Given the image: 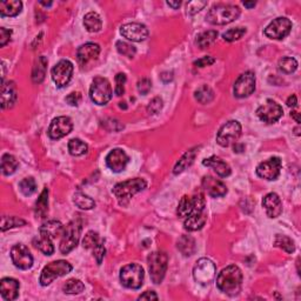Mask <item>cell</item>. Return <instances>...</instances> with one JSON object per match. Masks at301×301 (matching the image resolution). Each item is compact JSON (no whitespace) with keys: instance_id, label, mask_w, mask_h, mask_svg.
Instances as JSON below:
<instances>
[{"instance_id":"cell-8","label":"cell","mask_w":301,"mask_h":301,"mask_svg":"<svg viewBox=\"0 0 301 301\" xmlns=\"http://www.w3.org/2000/svg\"><path fill=\"white\" fill-rule=\"evenodd\" d=\"M112 87L110 81L106 78L97 76L92 81L91 88H89V98L97 105H106L112 99Z\"/></svg>"},{"instance_id":"cell-1","label":"cell","mask_w":301,"mask_h":301,"mask_svg":"<svg viewBox=\"0 0 301 301\" xmlns=\"http://www.w3.org/2000/svg\"><path fill=\"white\" fill-rule=\"evenodd\" d=\"M242 273L235 265H229L220 272L217 278V286L227 296H236L241 290Z\"/></svg>"},{"instance_id":"cell-5","label":"cell","mask_w":301,"mask_h":301,"mask_svg":"<svg viewBox=\"0 0 301 301\" xmlns=\"http://www.w3.org/2000/svg\"><path fill=\"white\" fill-rule=\"evenodd\" d=\"M145 272L138 264H129L120 270V281L125 287L131 290H138L143 286Z\"/></svg>"},{"instance_id":"cell-34","label":"cell","mask_w":301,"mask_h":301,"mask_svg":"<svg viewBox=\"0 0 301 301\" xmlns=\"http://www.w3.org/2000/svg\"><path fill=\"white\" fill-rule=\"evenodd\" d=\"M194 98L195 100L199 101L200 104L203 105L210 104V102L214 99V92L210 86L203 85L194 92Z\"/></svg>"},{"instance_id":"cell-21","label":"cell","mask_w":301,"mask_h":301,"mask_svg":"<svg viewBox=\"0 0 301 301\" xmlns=\"http://www.w3.org/2000/svg\"><path fill=\"white\" fill-rule=\"evenodd\" d=\"M201 184H203L204 190L207 192V194L212 198L224 197L227 193L226 185L223 181L213 178L212 175H205Z\"/></svg>"},{"instance_id":"cell-15","label":"cell","mask_w":301,"mask_h":301,"mask_svg":"<svg viewBox=\"0 0 301 301\" xmlns=\"http://www.w3.org/2000/svg\"><path fill=\"white\" fill-rule=\"evenodd\" d=\"M281 167H283V162H281L280 158L273 156V158L262 161L258 165L257 174L265 180L272 181L279 177Z\"/></svg>"},{"instance_id":"cell-37","label":"cell","mask_w":301,"mask_h":301,"mask_svg":"<svg viewBox=\"0 0 301 301\" xmlns=\"http://www.w3.org/2000/svg\"><path fill=\"white\" fill-rule=\"evenodd\" d=\"M34 246L44 253L45 255H52L54 252V246L52 244V239L49 236L40 234L39 238L34 239Z\"/></svg>"},{"instance_id":"cell-40","label":"cell","mask_w":301,"mask_h":301,"mask_svg":"<svg viewBox=\"0 0 301 301\" xmlns=\"http://www.w3.org/2000/svg\"><path fill=\"white\" fill-rule=\"evenodd\" d=\"M218 38V32L214 30L211 31H206L204 33H201L197 39V44L200 49H206V47H210L214 41L217 40Z\"/></svg>"},{"instance_id":"cell-26","label":"cell","mask_w":301,"mask_h":301,"mask_svg":"<svg viewBox=\"0 0 301 301\" xmlns=\"http://www.w3.org/2000/svg\"><path fill=\"white\" fill-rule=\"evenodd\" d=\"M63 233L64 226L62 225V223L57 222V220H51V222H47L40 227V234L49 236L52 240L62 236Z\"/></svg>"},{"instance_id":"cell-50","label":"cell","mask_w":301,"mask_h":301,"mask_svg":"<svg viewBox=\"0 0 301 301\" xmlns=\"http://www.w3.org/2000/svg\"><path fill=\"white\" fill-rule=\"evenodd\" d=\"M205 6H207V1H200V0H194L187 4V12L190 14H195L200 12Z\"/></svg>"},{"instance_id":"cell-42","label":"cell","mask_w":301,"mask_h":301,"mask_svg":"<svg viewBox=\"0 0 301 301\" xmlns=\"http://www.w3.org/2000/svg\"><path fill=\"white\" fill-rule=\"evenodd\" d=\"M63 290L67 294H79L85 290V285L78 279H70L64 285Z\"/></svg>"},{"instance_id":"cell-63","label":"cell","mask_w":301,"mask_h":301,"mask_svg":"<svg viewBox=\"0 0 301 301\" xmlns=\"http://www.w3.org/2000/svg\"><path fill=\"white\" fill-rule=\"evenodd\" d=\"M40 4H41V5H44V6H46V7H49V6H51V5H52V1H49V2H45V1H40Z\"/></svg>"},{"instance_id":"cell-47","label":"cell","mask_w":301,"mask_h":301,"mask_svg":"<svg viewBox=\"0 0 301 301\" xmlns=\"http://www.w3.org/2000/svg\"><path fill=\"white\" fill-rule=\"evenodd\" d=\"M19 187H20V191L22 192V194L31 195L36 192L37 184H36V181H34L33 178H25L20 181Z\"/></svg>"},{"instance_id":"cell-23","label":"cell","mask_w":301,"mask_h":301,"mask_svg":"<svg viewBox=\"0 0 301 301\" xmlns=\"http://www.w3.org/2000/svg\"><path fill=\"white\" fill-rule=\"evenodd\" d=\"M19 281L12 278H4L0 281V294L5 300H15L19 296Z\"/></svg>"},{"instance_id":"cell-10","label":"cell","mask_w":301,"mask_h":301,"mask_svg":"<svg viewBox=\"0 0 301 301\" xmlns=\"http://www.w3.org/2000/svg\"><path fill=\"white\" fill-rule=\"evenodd\" d=\"M241 136V125L239 121L230 120L220 127L217 134V143L223 147H228L236 143Z\"/></svg>"},{"instance_id":"cell-24","label":"cell","mask_w":301,"mask_h":301,"mask_svg":"<svg viewBox=\"0 0 301 301\" xmlns=\"http://www.w3.org/2000/svg\"><path fill=\"white\" fill-rule=\"evenodd\" d=\"M17 101V88L13 81L2 82L1 86V107L11 108Z\"/></svg>"},{"instance_id":"cell-22","label":"cell","mask_w":301,"mask_h":301,"mask_svg":"<svg viewBox=\"0 0 301 301\" xmlns=\"http://www.w3.org/2000/svg\"><path fill=\"white\" fill-rule=\"evenodd\" d=\"M262 206L270 218H278L283 212V203L277 193H268L262 199Z\"/></svg>"},{"instance_id":"cell-39","label":"cell","mask_w":301,"mask_h":301,"mask_svg":"<svg viewBox=\"0 0 301 301\" xmlns=\"http://www.w3.org/2000/svg\"><path fill=\"white\" fill-rule=\"evenodd\" d=\"M73 203H75L79 208L86 211L92 210V208L95 206L94 200L91 199V198L85 195L84 193H81V192H76L75 194V197H73Z\"/></svg>"},{"instance_id":"cell-31","label":"cell","mask_w":301,"mask_h":301,"mask_svg":"<svg viewBox=\"0 0 301 301\" xmlns=\"http://www.w3.org/2000/svg\"><path fill=\"white\" fill-rule=\"evenodd\" d=\"M46 70H47V59L44 56H41L38 58V60L33 66V71H32V80H33V82L40 84V82L45 79V75H46Z\"/></svg>"},{"instance_id":"cell-57","label":"cell","mask_w":301,"mask_h":301,"mask_svg":"<svg viewBox=\"0 0 301 301\" xmlns=\"http://www.w3.org/2000/svg\"><path fill=\"white\" fill-rule=\"evenodd\" d=\"M139 300H158V296L153 291H147L139 297Z\"/></svg>"},{"instance_id":"cell-46","label":"cell","mask_w":301,"mask_h":301,"mask_svg":"<svg viewBox=\"0 0 301 301\" xmlns=\"http://www.w3.org/2000/svg\"><path fill=\"white\" fill-rule=\"evenodd\" d=\"M99 244H100V238L94 230H89V232L86 233L85 238L82 239V246L86 249H93Z\"/></svg>"},{"instance_id":"cell-20","label":"cell","mask_w":301,"mask_h":301,"mask_svg":"<svg viewBox=\"0 0 301 301\" xmlns=\"http://www.w3.org/2000/svg\"><path fill=\"white\" fill-rule=\"evenodd\" d=\"M99 53H100V46H99L98 44L87 43L85 45H81V46L79 47L78 52H76V59H78V63L80 65L85 66L87 65L88 63L97 59L99 57Z\"/></svg>"},{"instance_id":"cell-7","label":"cell","mask_w":301,"mask_h":301,"mask_svg":"<svg viewBox=\"0 0 301 301\" xmlns=\"http://www.w3.org/2000/svg\"><path fill=\"white\" fill-rule=\"evenodd\" d=\"M147 261H149L150 279L154 284H161L167 271V254L164 252H153L152 254H150Z\"/></svg>"},{"instance_id":"cell-33","label":"cell","mask_w":301,"mask_h":301,"mask_svg":"<svg viewBox=\"0 0 301 301\" xmlns=\"http://www.w3.org/2000/svg\"><path fill=\"white\" fill-rule=\"evenodd\" d=\"M84 25L86 27V30L91 33H97L101 30L102 27V22L101 19L99 17L98 13L95 12H89L84 17Z\"/></svg>"},{"instance_id":"cell-17","label":"cell","mask_w":301,"mask_h":301,"mask_svg":"<svg viewBox=\"0 0 301 301\" xmlns=\"http://www.w3.org/2000/svg\"><path fill=\"white\" fill-rule=\"evenodd\" d=\"M120 33L127 40L134 41V43H142L149 37L147 27L139 22H130V24L123 25L120 28Z\"/></svg>"},{"instance_id":"cell-58","label":"cell","mask_w":301,"mask_h":301,"mask_svg":"<svg viewBox=\"0 0 301 301\" xmlns=\"http://www.w3.org/2000/svg\"><path fill=\"white\" fill-rule=\"evenodd\" d=\"M286 104H287V106H288V107H296V106H297V104H298L297 95H291V97L287 99Z\"/></svg>"},{"instance_id":"cell-61","label":"cell","mask_w":301,"mask_h":301,"mask_svg":"<svg viewBox=\"0 0 301 301\" xmlns=\"http://www.w3.org/2000/svg\"><path fill=\"white\" fill-rule=\"evenodd\" d=\"M291 115H292V118H294V119H296V121H297L298 124H300V123H301L300 114L298 113V112H292V113H291Z\"/></svg>"},{"instance_id":"cell-43","label":"cell","mask_w":301,"mask_h":301,"mask_svg":"<svg viewBox=\"0 0 301 301\" xmlns=\"http://www.w3.org/2000/svg\"><path fill=\"white\" fill-rule=\"evenodd\" d=\"M278 66H279V70L281 72L290 75V73H293L298 69V62L294 58L285 57L279 60Z\"/></svg>"},{"instance_id":"cell-36","label":"cell","mask_w":301,"mask_h":301,"mask_svg":"<svg viewBox=\"0 0 301 301\" xmlns=\"http://www.w3.org/2000/svg\"><path fill=\"white\" fill-rule=\"evenodd\" d=\"M47 211H49V190L44 188L40 197L38 198L36 203V216L39 218H45Z\"/></svg>"},{"instance_id":"cell-11","label":"cell","mask_w":301,"mask_h":301,"mask_svg":"<svg viewBox=\"0 0 301 301\" xmlns=\"http://www.w3.org/2000/svg\"><path fill=\"white\" fill-rule=\"evenodd\" d=\"M291 30H292V21L288 18L280 17L274 19V20L265 28V36L270 38V39L281 40L290 34Z\"/></svg>"},{"instance_id":"cell-55","label":"cell","mask_w":301,"mask_h":301,"mask_svg":"<svg viewBox=\"0 0 301 301\" xmlns=\"http://www.w3.org/2000/svg\"><path fill=\"white\" fill-rule=\"evenodd\" d=\"M214 62H216V59H214L213 57L206 56V57L200 58V59L195 60L194 65L197 66V67H206V66L212 65V64H214Z\"/></svg>"},{"instance_id":"cell-13","label":"cell","mask_w":301,"mask_h":301,"mask_svg":"<svg viewBox=\"0 0 301 301\" xmlns=\"http://www.w3.org/2000/svg\"><path fill=\"white\" fill-rule=\"evenodd\" d=\"M283 107L272 99L266 100L264 105L257 110V115L261 121L267 124H274L283 117Z\"/></svg>"},{"instance_id":"cell-41","label":"cell","mask_w":301,"mask_h":301,"mask_svg":"<svg viewBox=\"0 0 301 301\" xmlns=\"http://www.w3.org/2000/svg\"><path fill=\"white\" fill-rule=\"evenodd\" d=\"M274 244L277 247L283 248L285 252L288 253V254H292V253L296 251V245H294V241L286 235L278 234L277 236H275Z\"/></svg>"},{"instance_id":"cell-30","label":"cell","mask_w":301,"mask_h":301,"mask_svg":"<svg viewBox=\"0 0 301 301\" xmlns=\"http://www.w3.org/2000/svg\"><path fill=\"white\" fill-rule=\"evenodd\" d=\"M177 247L179 251L181 252L182 255L185 257H191L195 253L197 249V245H195V240L192 238L191 235H182L180 239L178 240Z\"/></svg>"},{"instance_id":"cell-27","label":"cell","mask_w":301,"mask_h":301,"mask_svg":"<svg viewBox=\"0 0 301 301\" xmlns=\"http://www.w3.org/2000/svg\"><path fill=\"white\" fill-rule=\"evenodd\" d=\"M198 152H199V150H198L197 147H195V149L187 150V152L181 156L180 160H179L177 164H175L174 169H173V173H174V174H180V173L184 172L185 169L190 167V166L194 162L195 156H197Z\"/></svg>"},{"instance_id":"cell-3","label":"cell","mask_w":301,"mask_h":301,"mask_svg":"<svg viewBox=\"0 0 301 301\" xmlns=\"http://www.w3.org/2000/svg\"><path fill=\"white\" fill-rule=\"evenodd\" d=\"M240 15V8L235 5L217 4L211 7L206 15L207 21L212 25H226L236 20Z\"/></svg>"},{"instance_id":"cell-25","label":"cell","mask_w":301,"mask_h":301,"mask_svg":"<svg viewBox=\"0 0 301 301\" xmlns=\"http://www.w3.org/2000/svg\"><path fill=\"white\" fill-rule=\"evenodd\" d=\"M203 165L207 166V167H212L214 169V172L222 178L228 177L230 172H232L230 171L229 165L224 161L222 158H219V156H211V158L205 159L203 161Z\"/></svg>"},{"instance_id":"cell-16","label":"cell","mask_w":301,"mask_h":301,"mask_svg":"<svg viewBox=\"0 0 301 301\" xmlns=\"http://www.w3.org/2000/svg\"><path fill=\"white\" fill-rule=\"evenodd\" d=\"M11 259L15 267L20 270H28L33 265V257L30 249L22 244L14 245L11 249Z\"/></svg>"},{"instance_id":"cell-59","label":"cell","mask_w":301,"mask_h":301,"mask_svg":"<svg viewBox=\"0 0 301 301\" xmlns=\"http://www.w3.org/2000/svg\"><path fill=\"white\" fill-rule=\"evenodd\" d=\"M160 78H161V80L164 82H169L173 79V73L172 72H164V73H161Z\"/></svg>"},{"instance_id":"cell-51","label":"cell","mask_w":301,"mask_h":301,"mask_svg":"<svg viewBox=\"0 0 301 301\" xmlns=\"http://www.w3.org/2000/svg\"><path fill=\"white\" fill-rule=\"evenodd\" d=\"M162 108V99L155 97L154 99L150 101L149 106H147V112L150 114H156Z\"/></svg>"},{"instance_id":"cell-38","label":"cell","mask_w":301,"mask_h":301,"mask_svg":"<svg viewBox=\"0 0 301 301\" xmlns=\"http://www.w3.org/2000/svg\"><path fill=\"white\" fill-rule=\"evenodd\" d=\"M88 146L87 144L80 139H71L69 143V152L73 156L84 155L87 152Z\"/></svg>"},{"instance_id":"cell-19","label":"cell","mask_w":301,"mask_h":301,"mask_svg":"<svg viewBox=\"0 0 301 301\" xmlns=\"http://www.w3.org/2000/svg\"><path fill=\"white\" fill-rule=\"evenodd\" d=\"M130 158L124 150L114 149L106 156V165L111 171L115 173L123 172L129 164Z\"/></svg>"},{"instance_id":"cell-2","label":"cell","mask_w":301,"mask_h":301,"mask_svg":"<svg viewBox=\"0 0 301 301\" xmlns=\"http://www.w3.org/2000/svg\"><path fill=\"white\" fill-rule=\"evenodd\" d=\"M147 186V182L142 178L130 179L117 184L113 188V194L117 198L120 206H127L132 198L139 192L144 191Z\"/></svg>"},{"instance_id":"cell-6","label":"cell","mask_w":301,"mask_h":301,"mask_svg":"<svg viewBox=\"0 0 301 301\" xmlns=\"http://www.w3.org/2000/svg\"><path fill=\"white\" fill-rule=\"evenodd\" d=\"M80 233H81V223L79 220H73L64 227V233L62 235V241H60V252L63 254H69L78 245L80 239Z\"/></svg>"},{"instance_id":"cell-54","label":"cell","mask_w":301,"mask_h":301,"mask_svg":"<svg viewBox=\"0 0 301 301\" xmlns=\"http://www.w3.org/2000/svg\"><path fill=\"white\" fill-rule=\"evenodd\" d=\"M80 101H81V94L79 92H73V93L69 94L66 97V102L71 105V106H78Z\"/></svg>"},{"instance_id":"cell-64","label":"cell","mask_w":301,"mask_h":301,"mask_svg":"<svg viewBox=\"0 0 301 301\" xmlns=\"http://www.w3.org/2000/svg\"><path fill=\"white\" fill-rule=\"evenodd\" d=\"M125 104H126V102H120V105H119L120 108H127V106Z\"/></svg>"},{"instance_id":"cell-9","label":"cell","mask_w":301,"mask_h":301,"mask_svg":"<svg viewBox=\"0 0 301 301\" xmlns=\"http://www.w3.org/2000/svg\"><path fill=\"white\" fill-rule=\"evenodd\" d=\"M217 274L216 264L207 258H201L193 268V278L198 284L207 285L214 279Z\"/></svg>"},{"instance_id":"cell-56","label":"cell","mask_w":301,"mask_h":301,"mask_svg":"<svg viewBox=\"0 0 301 301\" xmlns=\"http://www.w3.org/2000/svg\"><path fill=\"white\" fill-rule=\"evenodd\" d=\"M11 34L12 31L6 30L4 27L0 28V46L4 47L5 45L8 43L9 39H11Z\"/></svg>"},{"instance_id":"cell-28","label":"cell","mask_w":301,"mask_h":301,"mask_svg":"<svg viewBox=\"0 0 301 301\" xmlns=\"http://www.w3.org/2000/svg\"><path fill=\"white\" fill-rule=\"evenodd\" d=\"M206 220L207 217L205 213L192 214V216H188L186 219H185L184 227L188 232H195V230L203 228L205 224H206Z\"/></svg>"},{"instance_id":"cell-14","label":"cell","mask_w":301,"mask_h":301,"mask_svg":"<svg viewBox=\"0 0 301 301\" xmlns=\"http://www.w3.org/2000/svg\"><path fill=\"white\" fill-rule=\"evenodd\" d=\"M255 91V75L254 73L248 71L242 73L241 75L236 79L234 87H233V93L236 98H247Z\"/></svg>"},{"instance_id":"cell-52","label":"cell","mask_w":301,"mask_h":301,"mask_svg":"<svg viewBox=\"0 0 301 301\" xmlns=\"http://www.w3.org/2000/svg\"><path fill=\"white\" fill-rule=\"evenodd\" d=\"M150 88H152V82H150V79L143 78L138 81V91H139V93L145 95L150 91Z\"/></svg>"},{"instance_id":"cell-62","label":"cell","mask_w":301,"mask_h":301,"mask_svg":"<svg viewBox=\"0 0 301 301\" xmlns=\"http://www.w3.org/2000/svg\"><path fill=\"white\" fill-rule=\"evenodd\" d=\"M244 5H245V7L252 8V7H254V6H255V2H254V1H252V2H248V1H244Z\"/></svg>"},{"instance_id":"cell-29","label":"cell","mask_w":301,"mask_h":301,"mask_svg":"<svg viewBox=\"0 0 301 301\" xmlns=\"http://www.w3.org/2000/svg\"><path fill=\"white\" fill-rule=\"evenodd\" d=\"M22 2L19 0H9V1L0 2V14L2 17H15L21 12Z\"/></svg>"},{"instance_id":"cell-32","label":"cell","mask_w":301,"mask_h":301,"mask_svg":"<svg viewBox=\"0 0 301 301\" xmlns=\"http://www.w3.org/2000/svg\"><path fill=\"white\" fill-rule=\"evenodd\" d=\"M194 212V204H193V198L188 197V195H184L181 198L180 203L178 205L177 210V216L180 219H186L188 216L193 214Z\"/></svg>"},{"instance_id":"cell-45","label":"cell","mask_w":301,"mask_h":301,"mask_svg":"<svg viewBox=\"0 0 301 301\" xmlns=\"http://www.w3.org/2000/svg\"><path fill=\"white\" fill-rule=\"evenodd\" d=\"M246 32H247V30H246L245 27L230 28V30H228L223 34V38L226 41H229V43H232V41L241 39V38L246 34Z\"/></svg>"},{"instance_id":"cell-18","label":"cell","mask_w":301,"mask_h":301,"mask_svg":"<svg viewBox=\"0 0 301 301\" xmlns=\"http://www.w3.org/2000/svg\"><path fill=\"white\" fill-rule=\"evenodd\" d=\"M73 123L69 117H58L52 120L49 129V136L52 139H60L71 133Z\"/></svg>"},{"instance_id":"cell-53","label":"cell","mask_w":301,"mask_h":301,"mask_svg":"<svg viewBox=\"0 0 301 301\" xmlns=\"http://www.w3.org/2000/svg\"><path fill=\"white\" fill-rule=\"evenodd\" d=\"M92 251H93V257L95 258V260H97L98 265H100L102 259H104V257H105V252H106V249H105L104 245H102L100 242V244H99L98 246H95V247L92 249Z\"/></svg>"},{"instance_id":"cell-44","label":"cell","mask_w":301,"mask_h":301,"mask_svg":"<svg viewBox=\"0 0 301 301\" xmlns=\"http://www.w3.org/2000/svg\"><path fill=\"white\" fill-rule=\"evenodd\" d=\"M26 225V222L22 219H19L17 217H2L1 220V230L5 232L9 228H14V227H20Z\"/></svg>"},{"instance_id":"cell-4","label":"cell","mask_w":301,"mask_h":301,"mask_svg":"<svg viewBox=\"0 0 301 301\" xmlns=\"http://www.w3.org/2000/svg\"><path fill=\"white\" fill-rule=\"evenodd\" d=\"M72 271V265L65 260H57L50 262L44 267L40 275L41 286H49L58 278L64 277Z\"/></svg>"},{"instance_id":"cell-60","label":"cell","mask_w":301,"mask_h":301,"mask_svg":"<svg viewBox=\"0 0 301 301\" xmlns=\"http://www.w3.org/2000/svg\"><path fill=\"white\" fill-rule=\"evenodd\" d=\"M167 5L171 6V7H173L174 9H177L180 7L181 1H167Z\"/></svg>"},{"instance_id":"cell-49","label":"cell","mask_w":301,"mask_h":301,"mask_svg":"<svg viewBox=\"0 0 301 301\" xmlns=\"http://www.w3.org/2000/svg\"><path fill=\"white\" fill-rule=\"evenodd\" d=\"M125 82H126V75H124V73H118L117 75H115V94L117 95H123L125 92Z\"/></svg>"},{"instance_id":"cell-35","label":"cell","mask_w":301,"mask_h":301,"mask_svg":"<svg viewBox=\"0 0 301 301\" xmlns=\"http://www.w3.org/2000/svg\"><path fill=\"white\" fill-rule=\"evenodd\" d=\"M19 166L18 160L11 154H4L1 158V171L4 175H11L17 171Z\"/></svg>"},{"instance_id":"cell-12","label":"cell","mask_w":301,"mask_h":301,"mask_svg":"<svg viewBox=\"0 0 301 301\" xmlns=\"http://www.w3.org/2000/svg\"><path fill=\"white\" fill-rule=\"evenodd\" d=\"M51 75H52V80L57 87H65L72 79L73 64L70 60H60L52 69Z\"/></svg>"},{"instance_id":"cell-48","label":"cell","mask_w":301,"mask_h":301,"mask_svg":"<svg viewBox=\"0 0 301 301\" xmlns=\"http://www.w3.org/2000/svg\"><path fill=\"white\" fill-rule=\"evenodd\" d=\"M117 50L120 54H123V56L127 57V58H133L137 53L136 47L129 43H125V41H118Z\"/></svg>"}]
</instances>
